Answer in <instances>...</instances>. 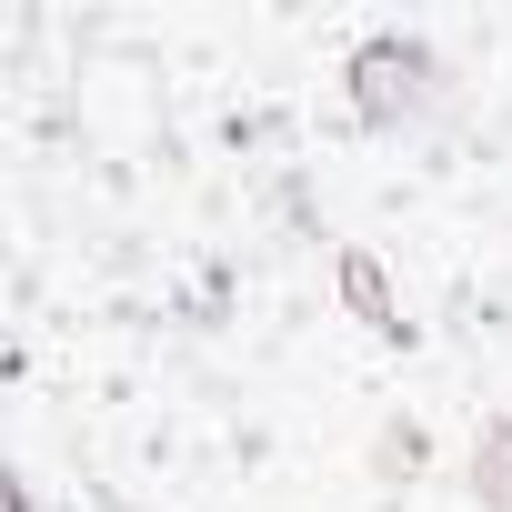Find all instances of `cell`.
Returning a JSON list of instances; mask_svg holds the SVG:
<instances>
[{"instance_id": "cell-1", "label": "cell", "mask_w": 512, "mask_h": 512, "mask_svg": "<svg viewBox=\"0 0 512 512\" xmlns=\"http://www.w3.org/2000/svg\"><path fill=\"white\" fill-rule=\"evenodd\" d=\"M442 91H452V61L422 31H362L352 61H342V101H352L362 131H412V121L442 111Z\"/></svg>"}, {"instance_id": "cell-2", "label": "cell", "mask_w": 512, "mask_h": 512, "mask_svg": "<svg viewBox=\"0 0 512 512\" xmlns=\"http://www.w3.org/2000/svg\"><path fill=\"white\" fill-rule=\"evenodd\" d=\"M332 282H342V312H352L372 342H412V322H402V292H392V272L372 262L362 241H342V251H332Z\"/></svg>"}, {"instance_id": "cell-3", "label": "cell", "mask_w": 512, "mask_h": 512, "mask_svg": "<svg viewBox=\"0 0 512 512\" xmlns=\"http://www.w3.org/2000/svg\"><path fill=\"white\" fill-rule=\"evenodd\" d=\"M472 502L482 512H512V412H492L482 442H472Z\"/></svg>"}, {"instance_id": "cell-4", "label": "cell", "mask_w": 512, "mask_h": 512, "mask_svg": "<svg viewBox=\"0 0 512 512\" xmlns=\"http://www.w3.org/2000/svg\"><path fill=\"white\" fill-rule=\"evenodd\" d=\"M422 462V432H382V472H412Z\"/></svg>"}]
</instances>
